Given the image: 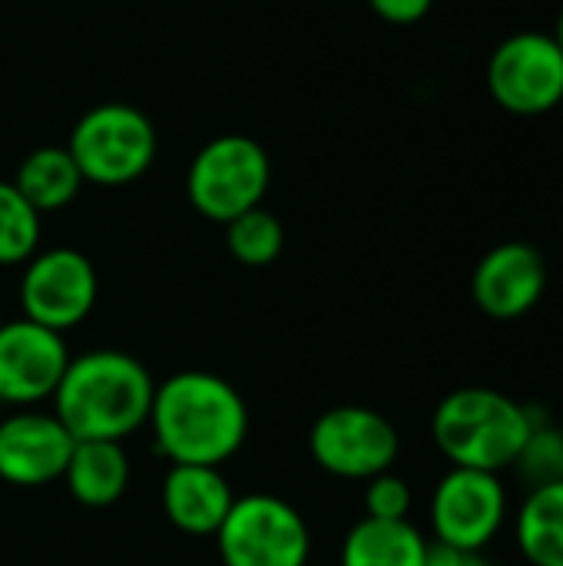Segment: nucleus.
Segmentation results:
<instances>
[{
  "label": "nucleus",
  "mask_w": 563,
  "mask_h": 566,
  "mask_svg": "<svg viewBox=\"0 0 563 566\" xmlns=\"http://www.w3.org/2000/svg\"><path fill=\"white\" fill-rule=\"evenodd\" d=\"M411 511V488L405 478L385 471L365 481V517L375 521H408Z\"/></svg>",
  "instance_id": "nucleus-22"
},
{
  "label": "nucleus",
  "mask_w": 563,
  "mask_h": 566,
  "mask_svg": "<svg viewBox=\"0 0 563 566\" xmlns=\"http://www.w3.org/2000/svg\"><path fill=\"white\" fill-rule=\"evenodd\" d=\"M534 428V405H518L494 388H458L431 418L438 451L451 468L504 471L518 461Z\"/></svg>",
  "instance_id": "nucleus-3"
},
{
  "label": "nucleus",
  "mask_w": 563,
  "mask_h": 566,
  "mask_svg": "<svg viewBox=\"0 0 563 566\" xmlns=\"http://www.w3.org/2000/svg\"><path fill=\"white\" fill-rule=\"evenodd\" d=\"M508 517V491L498 474L451 468L431 497V527L441 547L478 551L498 537Z\"/></svg>",
  "instance_id": "nucleus-9"
},
{
  "label": "nucleus",
  "mask_w": 563,
  "mask_h": 566,
  "mask_svg": "<svg viewBox=\"0 0 563 566\" xmlns=\"http://www.w3.org/2000/svg\"><path fill=\"white\" fill-rule=\"evenodd\" d=\"M73 434L56 415L17 411L0 421V478L13 488H43L63 478Z\"/></svg>",
  "instance_id": "nucleus-12"
},
{
  "label": "nucleus",
  "mask_w": 563,
  "mask_h": 566,
  "mask_svg": "<svg viewBox=\"0 0 563 566\" xmlns=\"http://www.w3.org/2000/svg\"><path fill=\"white\" fill-rule=\"evenodd\" d=\"M156 448L169 464H226L249 434V408L232 381L212 371L166 378L149 408Z\"/></svg>",
  "instance_id": "nucleus-1"
},
{
  "label": "nucleus",
  "mask_w": 563,
  "mask_h": 566,
  "mask_svg": "<svg viewBox=\"0 0 563 566\" xmlns=\"http://www.w3.org/2000/svg\"><path fill=\"white\" fill-rule=\"evenodd\" d=\"M83 182L126 186L156 159V129L149 116L129 103H100L86 109L66 143Z\"/></svg>",
  "instance_id": "nucleus-4"
},
{
  "label": "nucleus",
  "mask_w": 563,
  "mask_h": 566,
  "mask_svg": "<svg viewBox=\"0 0 563 566\" xmlns=\"http://www.w3.org/2000/svg\"><path fill=\"white\" fill-rule=\"evenodd\" d=\"M96 269L76 249H46L37 252L20 279V308L23 318L66 332L76 328L96 305Z\"/></svg>",
  "instance_id": "nucleus-10"
},
{
  "label": "nucleus",
  "mask_w": 563,
  "mask_h": 566,
  "mask_svg": "<svg viewBox=\"0 0 563 566\" xmlns=\"http://www.w3.org/2000/svg\"><path fill=\"white\" fill-rule=\"evenodd\" d=\"M272 182L269 153L252 136H216L209 139L186 176L189 202L212 222H232L236 216L262 206Z\"/></svg>",
  "instance_id": "nucleus-5"
},
{
  "label": "nucleus",
  "mask_w": 563,
  "mask_h": 566,
  "mask_svg": "<svg viewBox=\"0 0 563 566\" xmlns=\"http://www.w3.org/2000/svg\"><path fill=\"white\" fill-rule=\"evenodd\" d=\"M70 365L60 332L30 318L0 325V401L30 408L56 395Z\"/></svg>",
  "instance_id": "nucleus-11"
},
{
  "label": "nucleus",
  "mask_w": 563,
  "mask_h": 566,
  "mask_svg": "<svg viewBox=\"0 0 563 566\" xmlns=\"http://www.w3.org/2000/svg\"><path fill=\"white\" fill-rule=\"evenodd\" d=\"M156 385L146 365L116 348L70 358L53 395V415L73 441H119L149 421Z\"/></svg>",
  "instance_id": "nucleus-2"
},
{
  "label": "nucleus",
  "mask_w": 563,
  "mask_h": 566,
  "mask_svg": "<svg viewBox=\"0 0 563 566\" xmlns=\"http://www.w3.org/2000/svg\"><path fill=\"white\" fill-rule=\"evenodd\" d=\"M548 292V262L531 242H501L475 269L471 295L498 322L528 315Z\"/></svg>",
  "instance_id": "nucleus-13"
},
{
  "label": "nucleus",
  "mask_w": 563,
  "mask_h": 566,
  "mask_svg": "<svg viewBox=\"0 0 563 566\" xmlns=\"http://www.w3.org/2000/svg\"><path fill=\"white\" fill-rule=\"evenodd\" d=\"M236 497L219 474L206 464H173L163 481V511L173 527L192 537H216Z\"/></svg>",
  "instance_id": "nucleus-14"
},
{
  "label": "nucleus",
  "mask_w": 563,
  "mask_h": 566,
  "mask_svg": "<svg viewBox=\"0 0 563 566\" xmlns=\"http://www.w3.org/2000/svg\"><path fill=\"white\" fill-rule=\"evenodd\" d=\"M425 566H491V560L478 551H455V547L435 544L428 551V564Z\"/></svg>",
  "instance_id": "nucleus-24"
},
{
  "label": "nucleus",
  "mask_w": 563,
  "mask_h": 566,
  "mask_svg": "<svg viewBox=\"0 0 563 566\" xmlns=\"http://www.w3.org/2000/svg\"><path fill=\"white\" fill-rule=\"evenodd\" d=\"M428 551L431 544L411 521L362 517L342 544V566H425Z\"/></svg>",
  "instance_id": "nucleus-16"
},
{
  "label": "nucleus",
  "mask_w": 563,
  "mask_h": 566,
  "mask_svg": "<svg viewBox=\"0 0 563 566\" xmlns=\"http://www.w3.org/2000/svg\"><path fill=\"white\" fill-rule=\"evenodd\" d=\"M66 491L83 507H110L126 494L129 461L119 441H76L63 471Z\"/></svg>",
  "instance_id": "nucleus-15"
},
{
  "label": "nucleus",
  "mask_w": 563,
  "mask_h": 566,
  "mask_svg": "<svg viewBox=\"0 0 563 566\" xmlns=\"http://www.w3.org/2000/svg\"><path fill=\"white\" fill-rule=\"evenodd\" d=\"M494 103L514 116H541L563 103V53L551 33L524 30L498 43L488 63Z\"/></svg>",
  "instance_id": "nucleus-8"
},
{
  "label": "nucleus",
  "mask_w": 563,
  "mask_h": 566,
  "mask_svg": "<svg viewBox=\"0 0 563 566\" xmlns=\"http://www.w3.org/2000/svg\"><path fill=\"white\" fill-rule=\"evenodd\" d=\"M40 212L13 182H0V265H20L37 255Z\"/></svg>",
  "instance_id": "nucleus-20"
},
{
  "label": "nucleus",
  "mask_w": 563,
  "mask_h": 566,
  "mask_svg": "<svg viewBox=\"0 0 563 566\" xmlns=\"http://www.w3.org/2000/svg\"><path fill=\"white\" fill-rule=\"evenodd\" d=\"M518 547L531 566H563V481L528 491L518 514Z\"/></svg>",
  "instance_id": "nucleus-18"
},
{
  "label": "nucleus",
  "mask_w": 563,
  "mask_h": 566,
  "mask_svg": "<svg viewBox=\"0 0 563 566\" xmlns=\"http://www.w3.org/2000/svg\"><path fill=\"white\" fill-rule=\"evenodd\" d=\"M561 458H563V431L557 424H551V418H544L541 408H534V428L518 454V461L511 468H518V474L531 484H551L561 474Z\"/></svg>",
  "instance_id": "nucleus-21"
},
{
  "label": "nucleus",
  "mask_w": 563,
  "mask_h": 566,
  "mask_svg": "<svg viewBox=\"0 0 563 566\" xmlns=\"http://www.w3.org/2000/svg\"><path fill=\"white\" fill-rule=\"evenodd\" d=\"M551 36H554V43L561 46V53H563V10H561V17H557V27H554V33H551Z\"/></svg>",
  "instance_id": "nucleus-25"
},
{
  "label": "nucleus",
  "mask_w": 563,
  "mask_h": 566,
  "mask_svg": "<svg viewBox=\"0 0 563 566\" xmlns=\"http://www.w3.org/2000/svg\"><path fill=\"white\" fill-rule=\"evenodd\" d=\"M13 186L43 216L70 206L83 186V176L66 146H40L20 163Z\"/></svg>",
  "instance_id": "nucleus-17"
},
{
  "label": "nucleus",
  "mask_w": 563,
  "mask_h": 566,
  "mask_svg": "<svg viewBox=\"0 0 563 566\" xmlns=\"http://www.w3.org/2000/svg\"><path fill=\"white\" fill-rule=\"evenodd\" d=\"M312 461L345 481H372L375 474L392 471L402 451L395 424L358 405H342L325 411L309 431Z\"/></svg>",
  "instance_id": "nucleus-7"
},
{
  "label": "nucleus",
  "mask_w": 563,
  "mask_h": 566,
  "mask_svg": "<svg viewBox=\"0 0 563 566\" xmlns=\"http://www.w3.org/2000/svg\"><path fill=\"white\" fill-rule=\"evenodd\" d=\"M435 0H368V7L388 20V23H398V27H408V23H418L428 10H431Z\"/></svg>",
  "instance_id": "nucleus-23"
},
{
  "label": "nucleus",
  "mask_w": 563,
  "mask_h": 566,
  "mask_svg": "<svg viewBox=\"0 0 563 566\" xmlns=\"http://www.w3.org/2000/svg\"><path fill=\"white\" fill-rule=\"evenodd\" d=\"M557 481H563V458H561V474H557Z\"/></svg>",
  "instance_id": "nucleus-26"
},
{
  "label": "nucleus",
  "mask_w": 563,
  "mask_h": 566,
  "mask_svg": "<svg viewBox=\"0 0 563 566\" xmlns=\"http://www.w3.org/2000/svg\"><path fill=\"white\" fill-rule=\"evenodd\" d=\"M226 245L236 262L262 269L279 259V252L285 245V232H282V222L269 209L256 206V209L236 216L232 222H226Z\"/></svg>",
  "instance_id": "nucleus-19"
},
{
  "label": "nucleus",
  "mask_w": 563,
  "mask_h": 566,
  "mask_svg": "<svg viewBox=\"0 0 563 566\" xmlns=\"http://www.w3.org/2000/svg\"><path fill=\"white\" fill-rule=\"evenodd\" d=\"M226 566H305L312 537L305 517L282 497L249 494L216 531Z\"/></svg>",
  "instance_id": "nucleus-6"
}]
</instances>
